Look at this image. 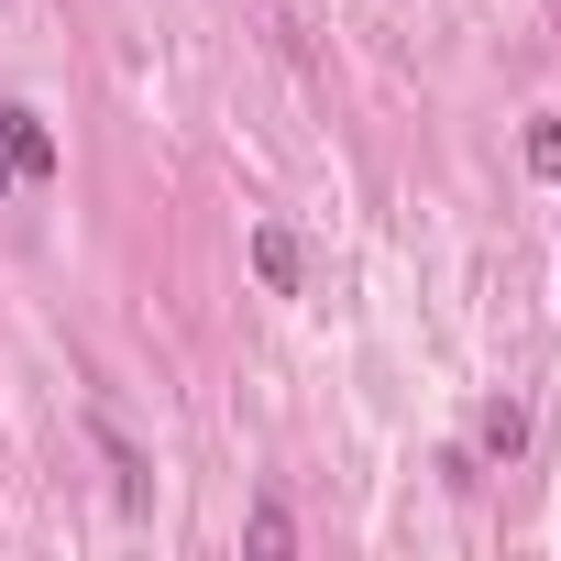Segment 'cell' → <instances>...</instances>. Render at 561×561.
I'll list each match as a JSON object with an SVG mask.
<instances>
[{"label":"cell","mask_w":561,"mask_h":561,"mask_svg":"<svg viewBox=\"0 0 561 561\" xmlns=\"http://www.w3.org/2000/svg\"><path fill=\"white\" fill-rule=\"evenodd\" d=\"M287 539H298V517L275 506V495H253V550H287Z\"/></svg>","instance_id":"277c9868"},{"label":"cell","mask_w":561,"mask_h":561,"mask_svg":"<svg viewBox=\"0 0 561 561\" xmlns=\"http://www.w3.org/2000/svg\"><path fill=\"white\" fill-rule=\"evenodd\" d=\"M0 198H12V154H0Z\"/></svg>","instance_id":"8992f818"},{"label":"cell","mask_w":561,"mask_h":561,"mask_svg":"<svg viewBox=\"0 0 561 561\" xmlns=\"http://www.w3.org/2000/svg\"><path fill=\"white\" fill-rule=\"evenodd\" d=\"M0 154H12V176H56V133L12 100V111H0Z\"/></svg>","instance_id":"7a4b0ae2"},{"label":"cell","mask_w":561,"mask_h":561,"mask_svg":"<svg viewBox=\"0 0 561 561\" xmlns=\"http://www.w3.org/2000/svg\"><path fill=\"white\" fill-rule=\"evenodd\" d=\"M253 275H264L275 298H298V287H309V253H298V231H287V220H264V231H253Z\"/></svg>","instance_id":"6da1fadb"},{"label":"cell","mask_w":561,"mask_h":561,"mask_svg":"<svg viewBox=\"0 0 561 561\" xmlns=\"http://www.w3.org/2000/svg\"><path fill=\"white\" fill-rule=\"evenodd\" d=\"M473 440H484L495 462H517V451H528V408H517V397H495V408L473 419Z\"/></svg>","instance_id":"3957f363"},{"label":"cell","mask_w":561,"mask_h":561,"mask_svg":"<svg viewBox=\"0 0 561 561\" xmlns=\"http://www.w3.org/2000/svg\"><path fill=\"white\" fill-rule=\"evenodd\" d=\"M528 165H539V176H561V122H528Z\"/></svg>","instance_id":"5b68a950"}]
</instances>
